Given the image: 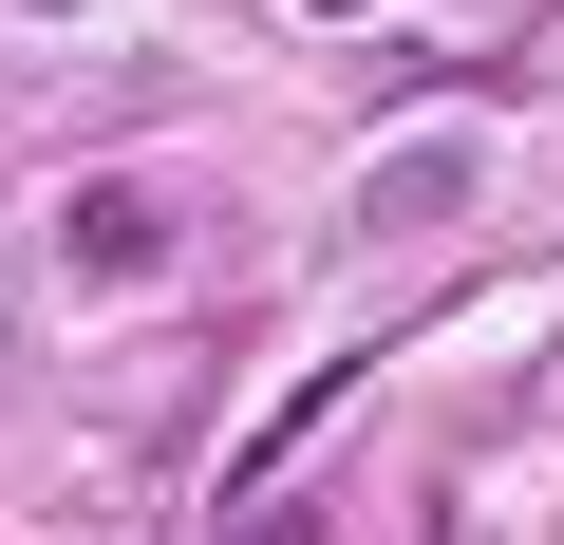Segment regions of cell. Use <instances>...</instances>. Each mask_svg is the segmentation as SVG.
<instances>
[{
	"label": "cell",
	"instance_id": "obj_4",
	"mask_svg": "<svg viewBox=\"0 0 564 545\" xmlns=\"http://www.w3.org/2000/svg\"><path fill=\"white\" fill-rule=\"evenodd\" d=\"M39 20H57V0H39Z\"/></svg>",
	"mask_w": 564,
	"mask_h": 545
},
{
	"label": "cell",
	"instance_id": "obj_1",
	"mask_svg": "<svg viewBox=\"0 0 564 545\" xmlns=\"http://www.w3.org/2000/svg\"><path fill=\"white\" fill-rule=\"evenodd\" d=\"M452 207H470V132H433V151H395V170L358 188V226H377V244H414V226H452Z\"/></svg>",
	"mask_w": 564,
	"mask_h": 545
},
{
	"label": "cell",
	"instance_id": "obj_2",
	"mask_svg": "<svg viewBox=\"0 0 564 545\" xmlns=\"http://www.w3.org/2000/svg\"><path fill=\"white\" fill-rule=\"evenodd\" d=\"M151 244H170V226H151V188H76V263H95V283H132Z\"/></svg>",
	"mask_w": 564,
	"mask_h": 545
},
{
	"label": "cell",
	"instance_id": "obj_3",
	"mask_svg": "<svg viewBox=\"0 0 564 545\" xmlns=\"http://www.w3.org/2000/svg\"><path fill=\"white\" fill-rule=\"evenodd\" d=\"M226 545H302V526H226Z\"/></svg>",
	"mask_w": 564,
	"mask_h": 545
}]
</instances>
